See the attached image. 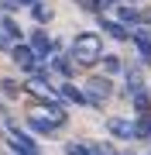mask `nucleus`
<instances>
[{
  "instance_id": "obj_7",
  "label": "nucleus",
  "mask_w": 151,
  "mask_h": 155,
  "mask_svg": "<svg viewBox=\"0 0 151 155\" xmlns=\"http://www.w3.org/2000/svg\"><path fill=\"white\" fill-rule=\"evenodd\" d=\"M28 45H31V52H34V55H38V59H48V55H52V48H58V45L52 41V38H48L45 31H34Z\"/></svg>"
},
{
  "instance_id": "obj_23",
  "label": "nucleus",
  "mask_w": 151,
  "mask_h": 155,
  "mask_svg": "<svg viewBox=\"0 0 151 155\" xmlns=\"http://www.w3.org/2000/svg\"><path fill=\"white\" fill-rule=\"evenodd\" d=\"M31 4H38V0H31Z\"/></svg>"
},
{
  "instance_id": "obj_21",
  "label": "nucleus",
  "mask_w": 151,
  "mask_h": 155,
  "mask_svg": "<svg viewBox=\"0 0 151 155\" xmlns=\"http://www.w3.org/2000/svg\"><path fill=\"white\" fill-rule=\"evenodd\" d=\"M55 69L62 72V76H72V62L69 59H55Z\"/></svg>"
},
{
  "instance_id": "obj_20",
  "label": "nucleus",
  "mask_w": 151,
  "mask_h": 155,
  "mask_svg": "<svg viewBox=\"0 0 151 155\" xmlns=\"http://www.w3.org/2000/svg\"><path fill=\"white\" fill-rule=\"evenodd\" d=\"M0 86H4V93H7V97H14V93H21V86H17L14 79H0Z\"/></svg>"
},
{
  "instance_id": "obj_24",
  "label": "nucleus",
  "mask_w": 151,
  "mask_h": 155,
  "mask_svg": "<svg viewBox=\"0 0 151 155\" xmlns=\"http://www.w3.org/2000/svg\"><path fill=\"white\" fill-rule=\"evenodd\" d=\"M148 21H151V17H148Z\"/></svg>"
},
{
  "instance_id": "obj_16",
  "label": "nucleus",
  "mask_w": 151,
  "mask_h": 155,
  "mask_svg": "<svg viewBox=\"0 0 151 155\" xmlns=\"http://www.w3.org/2000/svg\"><path fill=\"white\" fill-rule=\"evenodd\" d=\"M0 31H4L7 38H14V45L21 41V28H17V24L11 21V17H0Z\"/></svg>"
},
{
  "instance_id": "obj_12",
  "label": "nucleus",
  "mask_w": 151,
  "mask_h": 155,
  "mask_svg": "<svg viewBox=\"0 0 151 155\" xmlns=\"http://www.w3.org/2000/svg\"><path fill=\"white\" fill-rule=\"evenodd\" d=\"M65 155H106V152H100L96 145H86V141H69Z\"/></svg>"
},
{
  "instance_id": "obj_1",
  "label": "nucleus",
  "mask_w": 151,
  "mask_h": 155,
  "mask_svg": "<svg viewBox=\"0 0 151 155\" xmlns=\"http://www.w3.org/2000/svg\"><path fill=\"white\" fill-rule=\"evenodd\" d=\"M100 59H103V38L96 31H83V35L72 38V45H69V62H72V66L93 69Z\"/></svg>"
},
{
  "instance_id": "obj_6",
  "label": "nucleus",
  "mask_w": 151,
  "mask_h": 155,
  "mask_svg": "<svg viewBox=\"0 0 151 155\" xmlns=\"http://www.w3.org/2000/svg\"><path fill=\"white\" fill-rule=\"evenodd\" d=\"M24 93L38 97L41 104H52V100H58V97H55V90H52L45 79H28V83H24Z\"/></svg>"
},
{
  "instance_id": "obj_18",
  "label": "nucleus",
  "mask_w": 151,
  "mask_h": 155,
  "mask_svg": "<svg viewBox=\"0 0 151 155\" xmlns=\"http://www.w3.org/2000/svg\"><path fill=\"white\" fill-rule=\"evenodd\" d=\"M31 14H34V21H41V24L52 21V7H45L41 0H38V4H31Z\"/></svg>"
},
{
  "instance_id": "obj_4",
  "label": "nucleus",
  "mask_w": 151,
  "mask_h": 155,
  "mask_svg": "<svg viewBox=\"0 0 151 155\" xmlns=\"http://www.w3.org/2000/svg\"><path fill=\"white\" fill-rule=\"evenodd\" d=\"M11 59H14V62H17V66H21L24 72H34V69H38V55L31 52V45H28V41H17V45H11Z\"/></svg>"
},
{
  "instance_id": "obj_2",
  "label": "nucleus",
  "mask_w": 151,
  "mask_h": 155,
  "mask_svg": "<svg viewBox=\"0 0 151 155\" xmlns=\"http://www.w3.org/2000/svg\"><path fill=\"white\" fill-rule=\"evenodd\" d=\"M83 93H86V104L100 110V107H103V100L113 93V83H110V76H93L90 83H86V90H83Z\"/></svg>"
},
{
  "instance_id": "obj_22",
  "label": "nucleus",
  "mask_w": 151,
  "mask_h": 155,
  "mask_svg": "<svg viewBox=\"0 0 151 155\" xmlns=\"http://www.w3.org/2000/svg\"><path fill=\"white\" fill-rule=\"evenodd\" d=\"M7 7H31V0H4Z\"/></svg>"
},
{
  "instance_id": "obj_3",
  "label": "nucleus",
  "mask_w": 151,
  "mask_h": 155,
  "mask_svg": "<svg viewBox=\"0 0 151 155\" xmlns=\"http://www.w3.org/2000/svg\"><path fill=\"white\" fill-rule=\"evenodd\" d=\"M7 131H11V134H7V141H11L14 155H41V148L34 145V138H31V134H24L21 127H14V124L7 127Z\"/></svg>"
},
{
  "instance_id": "obj_5",
  "label": "nucleus",
  "mask_w": 151,
  "mask_h": 155,
  "mask_svg": "<svg viewBox=\"0 0 151 155\" xmlns=\"http://www.w3.org/2000/svg\"><path fill=\"white\" fill-rule=\"evenodd\" d=\"M106 131H110L113 138H120V141H131V138H137V131H134V121H127V117H110V121H106Z\"/></svg>"
},
{
  "instance_id": "obj_19",
  "label": "nucleus",
  "mask_w": 151,
  "mask_h": 155,
  "mask_svg": "<svg viewBox=\"0 0 151 155\" xmlns=\"http://www.w3.org/2000/svg\"><path fill=\"white\" fill-rule=\"evenodd\" d=\"M100 62H103V69H106V72H110V76H113V72H120V62H117V59H113V55H103Z\"/></svg>"
},
{
  "instance_id": "obj_14",
  "label": "nucleus",
  "mask_w": 151,
  "mask_h": 155,
  "mask_svg": "<svg viewBox=\"0 0 151 155\" xmlns=\"http://www.w3.org/2000/svg\"><path fill=\"white\" fill-rule=\"evenodd\" d=\"M62 97L72 100V104H79V107H90V104H86V93L79 86H72V83H62Z\"/></svg>"
},
{
  "instance_id": "obj_8",
  "label": "nucleus",
  "mask_w": 151,
  "mask_h": 155,
  "mask_svg": "<svg viewBox=\"0 0 151 155\" xmlns=\"http://www.w3.org/2000/svg\"><path fill=\"white\" fill-rule=\"evenodd\" d=\"M100 28H103V35H110L113 41H127L131 38V28H124L117 17H100Z\"/></svg>"
},
{
  "instance_id": "obj_13",
  "label": "nucleus",
  "mask_w": 151,
  "mask_h": 155,
  "mask_svg": "<svg viewBox=\"0 0 151 155\" xmlns=\"http://www.w3.org/2000/svg\"><path fill=\"white\" fill-rule=\"evenodd\" d=\"M131 100H134V114H137V117L151 114V93H148V90H141V93H134Z\"/></svg>"
},
{
  "instance_id": "obj_11",
  "label": "nucleus",
  "mask_w": 151,
  "mask_h": 155,
  "mask_svg": "<svg viewBox=\"0 0 151 155\" xmlns=\"http://www.w3.org/2000/svg\"><path fill=\"white\" fill-rule=\"evenodd\" d=\"M28 127L38 131V134H52V131H55V124H52L45 114H28Z\"/></svg>"
},
{
  "instance_id": "obj_10",
  "label": "nucleus",
  "mask_w": 151,
  "mask_h": 155,
  "mask_svg": "<svg viewBox=\"0 0 151 155\" xmlns=\"http://www.w3.org/2000/svg\"><path fill=\"white\" fill-rule=\"evenodd\" d=\"M117 21H120V24H131V31H137V24H144L148 14H141L137 7H127V4H124L120 11H117Z\"/></svg>"
},
{
  "instance_id": "obj_15",
  "label": "nucleus",
  "mask_w": 151,
  "mask_h": 155,
  "mask_svg": "<svg viewBox=\"0 0 151 155\" xmlns=\"http://www.w3.org/2000/svg\"><path fill=\"white\" fill-rule=\"evenodd\" d=\"M144 90V83H141V69H127V93L134 97V93H141Z\"/></svg>"
},
{
  "instance_id": "obj_17",
  "label": "nucleus",
  "mask_w": 151,
  "mask_h": 155,
  "mask_svg": "<svg viewBox=\"0 0 151 155\" xmlns=\"http://www.w3.org/2000/svg\"><path fill=\"white\" fill-rule=\"evenodd\" d=\"M134 131H137V138H151V114L137 117V121H134Z\"/></svg>"
},
{
  "instance_id": "obj_9",
  "label": "nucleus",
  "mask_w": 151,
  "mask_h": 155,
  "mask_svg": "<svg viewBox=\"0 0 151 155\" xmlns=\"http://www.w3.org/2000/svg\"><path fill=\"white\" fill-rule=\"evenodd\" d=\"M131 41H134L141 62H144V66H151V35H144V31L137 28V31H131Z\"/></svg>"
}]
</instances>
